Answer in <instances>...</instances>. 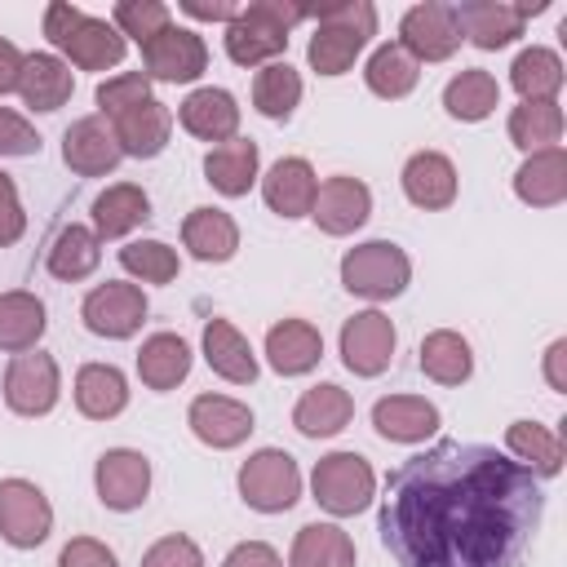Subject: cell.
<instances>
[{"instance_id":"obj_24","label":"cell","mask_w":567,"mask_h":567,"mask_svg":"<svg viewBox=\"0 0 567 567\" xmlns=\"http://www.w3.org/2000/svg\"><path fill=\"white\" fill-rule=\"evenodd\" d=\"M182 248L204 266H221L239 252V221L226 208L199 204L182 217Z\"/></svg>"},{"instance_id":"obj_5","label":"cell","mask_w":567,"mask_h":567,"mask_svg":"<svg viewBox=\"0 0 567 567\" xmlns=\"http://www.w3.org/2000/svg\"><path fill=\"white\" fill-rule=\"evenodd\" d=\"M341 288L363 301H390L403 297L412 284V257L394 239H363L341 252Z\"/></svg>"},{"instance_id":"obj_15","label":"cell","mask_w":567,"mask_h":567,"mask_svg":"<svg viewBox=\"0 0 567 567\" xmlns=\"http://www.w3.org/2000/svg\"><path fill=\"white\" fill-rule=\"evenodd\" d=\"M186 425L190 434L213 447V452H230L239 443H248V434L257 430V416L244 399H230V394H195L190 408H186Z\"/></svg>"},{"instance_id":"obj_10","label":"cell","mask_w":567,"mask_h":567,"mask_svg":"<svg viewBox=\"0 0 567 567\" xmlns=\"http://www.w3.org/2000/svg\"><path fill=\"white\" fill-rule=\"evenodd\" d=\"M142 49V75L159 80V84H195L208 71V44L195 27H177L168 22L159 35H151Z\"/></svg>"},{"instance_id":"obj_12","label":"cell","mask_w":567,"mask_h":567,"mask_svg":"<svg viewBox=\"0 0 567 567\" xmlns=\"http://www.w3.org/2000/svg\"><path fill=\"white\" fill-rule=\"evenodd\" d=\"M394 346H399V332L390 323L385 310H354L346 323H341V337H337V350H341V363L346 372L354 377H381L394 359Z\"/></svg>"},{"instance_id":"obj_45","label":"cell","mask_w":567,"mask_h":567,"mask_svg":"<svg viewBox=\"0 0 567 567\" xmlns=\"http://www.w3.org/2000/svg\"><path fill=\"white\" fill-rule=\"evenodd\" d=\"M168 22H173V9L164 0H120L111 9V27L124 40H137V44H146L151 35H159Z\"/></svg>"},{"instance_id":"obj_31","label":"cell","mask_w":567,"mask_h":567,"mask_svg":"<svg viewBox=\"0 0 567 567\" xmlns=\"http://www.w3.org/2000/svg\"><path fill=\"white\" fill-rule=\"evenodd\" d=\"M190 363H195V354H190L186 337H177V332H151L137 346V377L155 394L177 390L190 377Z\"/></svg>"},{"instance_id":"obj_46","label":"cell","mask_w":567,"mask_h":567,"mask_svg":"<svg viewBox=\"0 0 567 567\" xmlns=\"http://www.w3.org/2000/svg\"><path fill=\"white\" fill-rule=\"evenodd\" d=\"M93 97H97V115H102V120H115V115H124V111L151 102L155 93H151V80H146L142 71H120V75H106Z\"/></svg>"},{"instance_id":"obj_11","label":"cell","mask_w":567,"mask_h":567,"mask_svg":"<svg viewBox=\"0 0 567 567\" xmlns=\"http://www.w3.org/2000/svg\"><path fill=\"white\" fill-rule=\"evenodd\" d=\"M53 532V505L31 478H0V540L13 549H35Z\"/></svg>"},{"instance_id":"obj_47","label":"cell","mask_w":567,"mask_h":567,"mask_svg":"<svg viewBox=\"0 0 567 567\" xmlns=\"http://www.w3.org/2000/svg\"><path fill=\"white\" fill-rule=\"evenodd\" d=\"M137 567H208V563H204V549L186 532H168L155 545H146Z\"/></svg>"},{"instance_id":"obj_28","label":"cell","mask_w":567,"mask_h":567,"mask_svg":"<svg viewBox=\"0 0 567 567\" xmlns=\"http://www.w3.org/2000/svg\"><path fill=\"white\" fill-rule=\"evenodd\" d=\"M71 93H75V75L58 53H27L22 80H18V97L27 111H40V115L62 111Z\"/></svg>"},{"instance_id":"obj_7","label":"cell","mask_w":567,"mask_h":567,"mask_svg":"<svg viewBox=\"0 0 567 567\" xmlns=\"http://www.w3.org/2000/svg\"><path fill=\"white\" fill-rule=\"evenodd\" d=\"M239 501L257 514H284L301 501V465L284 447H257L235 474Z\"/></svg>"},{"instance_id":"obj_53","label":"cell","mask_w":567,"mask_h":567,"mask_svg":"<svg viewBox=\"0 0 567 567\" xmlns=\"http://www.w3.org/2000/svg\"><path fill=\"white\" fill-rule=\"evenodd\" d=\"M177 9L186 18H195V22H221V27L239 13V4H230V0H182Z\"/></svg>"},{"instance_id":"obj_22","label":"cell","mask_w":567,"mask_h":567,"mask_svg":"<svg viewBox=\"0 0 567 567\" xmlns=\"http://www.w3.org/2000/svg\"><path fill=\"white\" fill-rule=\"evenodd\" d=\"M443 425V412L425 394H385L372 403V430L385 443H425Z\"/></svg>"},{"instance_id":"obj_27","label":"cell","mask_w":567,"mask_h":567,"mask_svg":"<svg viewBox=\"0 0 567 567\" xmlns=\"http://www.w3.org/2000/svg\"><path fill=\"white\" fill-rule=\"evenodd\" d=\"M106 124H111L120 151L133 155V159H155V155H164V146H168V137H173V111H168L159 97H151V102H142V106H133V111L106 120Z\"/></svg>"},{"instance_id":"obj_37","label":"cell","mask_w":567,"mask_h":567,"mask_svg":"<svg viewBox=\"0 0 567 567\" xmlns=\"http://www.w3.org/2000/svg\"><path fill=\"white\" fill-rule=\"evenodd\" d=\"M416 80H421V62H416L399 40L377 44L372 58L363 62V84H368V93H377V97H385V102L408 97V93L416 89Z\"/></svg>"},{"instance_id":"obj_44","label":"cell","mask_w":567,"mask_h":567,"mask_svg":"<svg viewBox=\"0 0 567 567\" xmlns=\"http://www.w3.org/2000/svg\"><path fill=\"white\" fill-rule=\"evenodd\" d=\"M120 266L133 284H173L182 275V257L164 239H128L120 248Z\"/></svg>"},{"instance_id":"obj_52","label":"cell","mask_w":567,"mask_h":567,"mask_svg":"<svg viewBox=\"0 0 567 567\" xmlns=\"http://www.w3.org/2000/svg\"><path fill=\"white\" fill-rule=\"evenodd\" d=\"M540 372H545V385H549L554 394H567V337H554V341L545 346Z\"/></svg>"},{"instance_id":"obj_17","label":"cell","mask_w":567,"mask_h":567,"mask_svg":"<svg viewBox=\"0 0 567 567\" xmlns=\"http://www.w3.org/2000/svg\"><path fill=\"white\" fill-rule=\"evenodd\" d=\"M315 226L332 239H346L354 235L368 217H372V190L350 177V173H337V177H323L319 190H315V208H310Z\"/></svg>"},{"instance_id":"obj_40","label":"cell","mask_w":567,"mask_h":567,"mask_svg":"<svg viewBox=\"0 0 567 567\" xmlns=\"http://www.w3.org/2000/svg\"><path fill=\"white\" fill-rule=\"evenodd\" d=\"M288 567H354V540L337 523H306L292 536Z\"/></svg>"},{"instance_id":"obj_13","label":"cell","mask_w":567,"mask_h":567,"mask_svg":"<svg viewBox=\"0 0 567 567\" xmlns=\"http://www.w3.org/2000/svg\"><path fill=\"white\" fill-rule=\"evenodd\" d=\"M456 9V27H461V40H470L474 49L483 53H496L505 44H514L527 27L532 13H545L549 4L536 0V4H509V0H465V4H452Z\"/></svg>"},{"instance_id":"obj_3","label":"cell","mask_w":567,"mask_h":567,"mask_svg":"<svg viewBox=\"0 0 567 567\" xmlns=\"http://www.w3.org/2000/svg\"><path fill=\"white\" fill-rule=\"evenodd\" d=\"M372 35H377V4H368V0L319 4L315 9V35L306 44V62L315 75L337 80L354 66V58L368 49Z\"/></svg>"},{"instance_id":"obj_54","label":"cell","mask_w":567,"mask_h":567,"mask_svg":"<svg viewBox=\"0 0 567 567\" xmlns=\"http://www.w3.org/2000/svg\"><path fill=\"white\" fill-rule=\"evenodd\" d=\"M22 62H27V53H22L13 40H4V35H0V97H4V93H18Z\"/></svg>"},{"instance_id":"obj_14","label":"cell","mask_w":567,"mask_h":567,"mask_svg":"<svg viewBox=\"0 0 567 567\" xmlns=\"http://www.w3.org/2000/svg\"><path fill=\"white\" fill-rule=\"evenodd\" d=\"M93 492L106 509L133 514L151 496V461L137 447H106L93 465Z\"/></svg>"},{"instance_id":"obj_42","label":"cell","mask_w":567,"mask_h":567,"mask_svg":"<svg viewBox=\"0 0 567 567\" xmlns=\"http://www.w3.org/2000/svg\"><path fill=\"white\" fill-rule=\"evenodd\" d=\"M301 102V71L288 66L284 58L270 66H257L252 75V111L266 120H288Z\"/></svg>"},{"instance_id":"obj_36","label":"cell","mask_w":567,"mask_h":567,"mask_svg":"<svg viewBox=\"0 0 567 567\" xmlns=\"http://www.w3.org/2000/svg\"><path fill=\"white\" fill-rule=\"evenodd\" d=\"M505 456H514L536 478H554V474H563V456L567 452H563V439L549 425L518 416V421L505 425Z\"/></svg>"},{"instance_id":"obj_16","label":"cell","mask_w":567,"mask_h":567,"mask_svg":"<svg viewBox=\"0 0 567 567\" xmlns=\"http://www.w3.org/2000/svg\"><path fill=\"white\" fill-rule=\"evenodd\" d=\"M399 44L416 58V62H447L461 49V27H456V9L443 0H425L412 4L399 18Z\"/></svg>"},{"instance_id":"obj_38","label":"cell","mask_w":567,"mask_h":567,"mask_svg":"<svg viewBox=\"0 0 567 567\" xmlns=\"http://www.w3.org/2000/svg\"><path fill=\"white\" fill-rule=\"evenodd\" d=\"M563 80H567L563 58H558L554 49H545V44H527V49L509 62V84H514V93H518L523 102H558Z\"/></svg>"},{"instance_id":"obj_26","label":"cell","mask_w":567,"mask_h":567,"mask_svg":"<svg viewBox=\"0 0 567 567\" xmlns=\"http://www.w3.org/2000/svg\"><path fill=\"white\" fill-rule=\"evenodd\" d=\"M199 346H204V363L213 368V377H221L230 385H252L257 381V372H261L257 350L248 346V337L230 319H208Z\"/></svg>"},{"instance_id":"obj_1","label":"cell","mask_w":567,"mask_h":567,"mask_svg":"<svg viewBox=\"0 0 567 567\" xmlns=\"http://www.w3.org/2000/svg\"><path fill=\"white\" fill-rule=\"evenodd\" d=\"M540 514L532 470L487 443L443 439L385 478L377 532L399 567H518Z\"/></svg>"},{"instance_id":"obj_32","label":"cell","mask_w":567,"mask_h":567,"mask_svg":"<svg viewBox=\"0 0 567 567\" xmlns=\"http://www.w3.org/2000/svg\"><path fill=\"white\" fill-rule=\"evenodd\" d=\"M71 399L89 421H115L128 408V377L115 363H84L71 381Z\"/></svg>"},{"instance_id":"obj_43","label":"cell","mask_w":567,"mask_h":567,"mask_svg":"<svg viewBox=\"0 0 567 567\" xmlns=\"http://www.w3.org/2000/svg\"><path fill=\"white\" fill-rule=\"evenodd\" d=\"M505 133L518 151H545V146H558L563 137V106L558 102H518L505 120Z\"/></svg>"},{"instance_id":"obj_8","label":"cell","mask_w":567,"mask_h":567,"mask_svg":"<svg viewBox=\"0 0 567 567\" xmlns=\"http://www.w3.org/2000/svg\"><path fill=\"white\" fill-rule=\"evenodd\" d=\"M146 310H151V301H146L142 284H133V279L93 284V288L84 292V301H80L84 328H89L93 337H106V341H128V337H137L142 323H146Z\"/></svg>"},{"instance_id":"obj_34","label":"cell","mask_w":567,"mask_h":567,"mask_svg":"<svg viewBox=\"0 0 567 567\" xmlns=\"http://www.w3.org/2000/svg\"><path fill=\"white\" fill-rule=\"evenodd\" d=\"M44 328H49V310L35 292H27V288L0 292V350L4 354L40 350Z\"/></svg>"},{"instance_id":"obj_51","label":"cell","mask_w":567,"mask_h":567,"mask_svg":"<svg viewBox=\"0 0 567 567\" xmlns=\"http://www.w3.org/2000/svg\"><path fill=\"white\" fill-rule=\"evenodd\" d=\"M221 567H284V558L270 540H239V545L226 549Z\"/></svg>"},{"instance_id":"obj_30","label":"cell","mask_w":567,"mask_h":567,"mask_svg":"<svg viewBox=\"0 0 567 567\" xmlns=\"http://www.w3.org/2000/svg\"><path fill=\"white\" fill-rule=\"evenodd\" d=\"M514 195L527 208H558L567 199V151L563 146L532 151L514 173Z\"/></svg>"},{"instance_id":"obj_19","label":"cell","mask_w":567,"mask_h":567,"mask_svg":"<svg viewBox=\"0 0 567 567\" xmlns=\"http://www.w3.org/2000/svg\"><path fill=\"white\" fill-rule=\"evenodd\" d=\"M177 124H182L190 137L221 146V142H230V137H239V102H235L230 89L199 84V89H190V93L177 102Z\"/></svg>"},{"instance_id":"obj_49","label":"cell","mask_w":567,"mask_h":567,"mask_svg":"<svg viewBox=\"0 0 567 567\" xmlns=\"http://www.w3.org/2000/svg\"><path fill=\"white\" fill-rule=\"evenodd\" d=\"M58 567H120L115 549L97 536H71L58 554Z\"/></svg>"},{"instance_id":"obj_35","label":"cell","mask_w":567,"mask_h":567,"mask_svg":"<svg viewBox=\"0 0 567 567\" xmlns=\"http://www.w3.org/2000/svg\"><path fill=\"white\" fill-rule=\"evenodd\" d=\"M416 363L434 385H465L474 377V346L456 328H434L421 337Z\"/></svg>"},{"instance_id":"obj_4","label":"cell","mask_w":567,"mask_h":567,"mask_svg":"<svg viewBox=\"0 0 567 567\" xmlns=\"http://www.w3.org/2000/svg\"><path fill=\"white\" fill-rule=\"evenodd\" d=\"M310 9L284 4V0H252L226 22V58L235 66H270L288 53V35L297 22H306Z\"/></svg>"},{"instance_id":"obj_23","label":"cell","mask_w":567,"mask_h":567,"mask_svg":"<svg viewBox=\"0 0 567 567\" xmlns=\"http://www.w3.org/2000/svg\"><path fill=\"white\" fill-rule=\"evenodd\" d=\"M261 354L279 377H306L323 359V332L310 319H279L270 323Z\"/></svg>"},{"instance_id":"obj_33","label":"cell","mask_w":567,"mask_h":567,"mask_svg":"<svg viewBox=\"0 0 567 567\" xmlns=\"http://www.w3.org/2000/svg\"><path fill=\"white\" fill-rule=\"evenodd\" d=\"M93 235L97 239H124L151 217V195L137 182H115L93 195Z\"/></svg>"},{"instance_id":"obj_6","label":"cell","mask_w":567,"mask_h":567,"mask_svg":"<svg viewBox=\"0 0 567 567\" xmlns=\"http://www.w3.org/2000/svg\"><path fill=\"white\" fill-rule=\"evenodd\" d=\"M310 496L332 518H354L377 501V470L359 452H328L310 470Z\"/></svg>"},{"instance_id":"obj_39","label":"cell","mask_w":567,"mask_h":567,"mask_svg":"<svg viewBox=\"0 0 567 567\" xmlns=\"http://www.w3.org/2000/svg\"><path fill=\"white\" fill-rule=\"evenodd\" d=\"M501 106V84L483 66H465L443 84V111L461 124H478Z\"/></svg>"},{"instance_id":"obj_20","label":"cell","mask_w":567,"mask_h":567,"mask_svg":"<svg viewBox=\"0 0 567 567\" xmlns=\"http://www.w3.org/2000/svg\"><path fill=\"white\" fill-rule=\"evenodd\" d=\"M120 159H124V151H120V142H115V133H111V124L102 115H84V120L66 124V133H62V164L71 173L106 177V173L120 168Z\"/></svg>"},{"instance_id":"obj_48","label":"cell","mask_w":567,"mask_h":567,"mask_svg":"<svg viewBox=\"0 0 567 567\" xmlns=\"http://www.w3.org/2000/svg\"><path fill=\"white\" fill-rule=\"evenodd\" d=\"M22 155H40V133L31 128L27 115L0 106V159H22Z\"/></svg>"},{"instance_id":"obj_2","label":"cell","mask_w":567,"mask_h":567,"mask_svg":"<svg viewBox=\"0 0 567 567\" xmlns=\"http://www.w3.org/2000/svg\"><path fill=\"white\" fill-rule=\"evenodd\" d=\"M44 35H49L53 53L66 66H80V71H111L128 53V40L106 18H93L80 4H66V0L44 4Z\"/></svg>"},{"instance_id":"obj_41","label":"cell","mask_w":567,"mask_h":567,"mask_svg":"<svg viewBox=\"0 0 567 567\" xmlns=\"http://www.w3.org/2000/svg\"><path fill=\"white\" fill-rule=\"evenodd\" d=\"M97 261H102V239L93 235V226L71 221V226H62L58 239L49 244V275L62 279V284L89 279V275L97 270Z\"/></svg>"},{"instance_id":"obj_18","label":"cell","mask_w":567,"mask_h":567,"mask_svg":"<svg viewBox=\"0 0 567 567\" xmlns=\"http://www.w3.org/2000/svg\"><path fill=\"white\" fill-rule=\"evenodd\" d=\"M399 186H403V195H408L412 208H421V213H443V208L456 204L461 177H456V164H452L443 151H412V155L403 159Z\"/></svg>"},{"instance_id":"obj_29","label":"cell","mask_w":567,"mask_h":567,"mask_svg":"<svg viewBox=\"0 0 567 567\" xmlns=\"http://www.w3.org/2000/svg\"><path fill=\"white\" fill-rule=\"evenodd\" d=\"M350 421H354V399H350V390H341L337 381L310 385V390L297 399V408H292V425H297L301 439H332V434H341Z\"/></svg>"},{"instance_id":"obj_50","label":"cell","mask_w":567,"mask_h":567,"mask_svg":"<svg viewBox=\"0 0 567 567\" xmlns=\"http://www.w3.org/2000/svg\"><path fill=\"white\" fill-rule=\"evenodd\" d=\"M27 235V208L18 199V182L9 173H0V248L18 244Z\"/></svg>"},{"instance_id":"obj_21","label":"cell","mask_w":567,"mask_h":567,"mask_svg":"<svg viewBox=\"0 0 567 567\" xmlns=\"http://www.w3.org/2000/svg\"><path fill=\"white\" fill-rule=\"evenodd\" d=\"M257 186H261V199H266V208H270L275 217L297 221V217H310L319 177H315L310 159H301V155H284V159H275V164L261 173Z\"/></svg>"},{"instance_id":"obj_9","label":"cell","mask_w":567,"mask_h":567,"mask_svg":"<svg viewBox=\"0 0 567 567\" xmlns=\"http://www.w3.org/2000/svg\"><path fill=\"white\" fill-rule=\"evenodd\" d=\"M4 408L18 412V416H49L62 399V368L53 354L44 350H27V354H13L9 368H4Z\"/></svg>"},{"instance_id":"obj_25","label":"cell","mask_w":567,"mask_h":567,"mask_svg":"<svg viewBox=\"0 0 567 567\" xmlns=\"http://www.w3.org/2000/svg\"><path fill=\"white\" fill-rule=\"evenodd\" d=\"M204 182L226 195V199H239L248 195L257 182H261V151L252 137H230L221 146H208L204 155Z\"/></svg>"}]
</instances>
